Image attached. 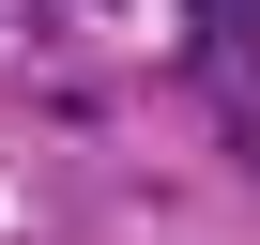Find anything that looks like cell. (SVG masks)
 <instances>
[{
	"mask_svg": "<svg viewBox=\"0 0 260 245\" xmlns=\"http://www.w3.org/2000/svg\"><path fill=\"white\" fill-rule=\"evenodd\" d=\"M199 16V77H214V122H230V154L260 169V0H184Z\"/></svg>",
	"mask_w": 260,
	"mask_h": 245,
	"instance_id": "cell-1",
	"label": "cell"
}]
</instances>
